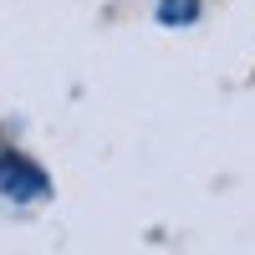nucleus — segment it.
Masks as SVG:
<instances>
[{"instance_id":"f257e3e1","label":"nucleus","mask_w":255,"mask_h":255,"mask_svg":"<svg viewBox=\"0 0 255 255\" xmlns=\"http://www.w3.org/2000/svg\"><path fill=\"white\" fill-rule=\"evenodd\" d=\"M0 189H5L10 199H41L46 194V174L31 163V158H20V153H0Z\"/></svg>"},{"instance_id":"f03ea898","label":"nucleus","mask_w":255,"mask_h":255,"mask_svg":"<svg viewBox=\"0 0 255 255\" xmlns=\"http://www.w3.org/2000/svg\"><path fill=\"white\" fill-rule=\"evenodd\" d=\"M194 10H199V0H163L158 20H194Z\"/></svg>"}]
</instances>
